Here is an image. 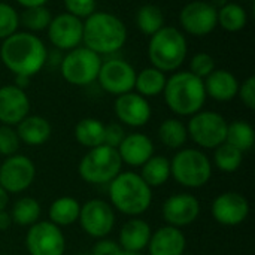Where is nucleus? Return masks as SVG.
Masks as SVG:
<instances>
[{"mask_svg": "<svg viewBox=\"0 0 255 255\" xmlns=\"http://www.w3.org/2000/svg\"><path fill=\"white\" fill-rule=\"evenodd\" d=\"M158 139L169 149H181L188 140L187 124L179 118H167L158 127Z\"/></svg>", "mask_w": 255, "mask_h": 255, "instance_id": "nucleus-29", "label": "nucleus"}, {"mask_svg": "<svg viewBox=\"0 0 255 255\" xmlns=\"http://www.w3.org/2000/svg\"><path fill=\"white\" fill-rule=\"evenodd\" d=\"M75 139L79 145L91 149L103 145L105 124L96 118H82L75 126Z\"/></svg>", "mask_w": 255, "mask_h": 255, "instance_id": "nucleus-28", "label": "nucleus"}, {"mask_svg": "<svg viewBox=\"0 0 255 255\" xmlns=\"http://www.w3.org/2000/svg\"><path fill=\"white\" fill-rule=\"evenodd\" d=\"M212 218L226 227H236L245 223L250 215V202L236 191H226L217 196L211 205Z\"/></svg>", "mask_w": 255, "mask_h": 255, "instance_id": "nucleus-16", "label": "nucleus"}, {"mask_svg": "<svg viewBox=\"0 0 255 255\" xmlns=\"http://www.w3.org/2000/svg\"><path fill=\"white\" fill-rule=\"evenodd\" d=\"M64 7L67 13L78 16L79 19L88 18L96 12L97 1L96 0H64Z\"/></svg>", "mask_w": 255, "mask_h": 255, "instance_id": "nucleus-39", "label": "nucleus"}, {"mask_svg": "<svg viewBox=\"0 0 255 255\" xmlns=\"http://www.w3.org/2000/svg\"><path fill=\"white\" fill-rule=\"evenodd\" d=\"M25 248L30 255H64L66 238L51 221H37L28 227Z\"/></svg>", "mask_w": 255, "mask_h": 255, "instance_id": "nucleus-12", "label": "nucleus"}, {"mask_svg": "<svg viewBox=\"0 0 255 255\" xmlns=\"http://www.w3.org/2000/svg\"><path fill=\"white\" fill-rule=\"evenodd\" d=\"M206 96L217 102H230L238 96L239 81L238 78L226 70V69H215L209 76L203 79Z\"/></svg>", "mask_w": 255, "mask_h": 255, "instance_id": "nucleus-23", "label": "nucleus"}, {"mask_svg": "<svg viewBox=\"0 0 255 255\" xmlns=\"http://www.w3.org/2000/svg\"><path fill=\"white\" fill-rule=\"evenodd\" d=\"M167 108L178 117H191L200 112L206 102L203 79L190 70H176L166 79L163 90Z\"/></svg>", "mask_w": 255, "mask_h": 255, "instance_id": "nucleus-2", "label": "nucleus"}, {"mask_svg": "<svg viewBox=\"0 0 255 255\" xmlns=\"http://www.w3.org/2000/svg\"><path fill=\"white\" fill-rule=\"evenodd\" d=\"M229 123L214 111H200L190 117L187 124L188 137L203 149H215L226 142Z\"/></svg>", "mask_w": 255, "mask_h": 255, "instance_id": "nucleus-9", "label": "nucleus"}, {"mask_svg": "<svg viewBox=\"0 0 255 255\" xmlns=\"http://www.w3.org/2000/svg\"><path fill=\"white\" fill-rule=\"evenodd\" d=\"M170 178L181 187L202 188L212 178V161L196 148H181L170 160Z\"/></svg>", "mask_w": 255, "mask_h": 255, "instance_id": "nucleus-6", "label": "nucleus"}, {"mask_svg": "<svg viewBox=\"0 0 255 255\" xmlns=\"http://www.w3.org/2000/svg\"><path fill=\"white\" fill-rule=\"evenodd\" d=\"M97 81L103 91L118 97L134 90L136 70L123 58H111L102 61Z\"/></svg>", "mask_w": 255, "mask_h": 255, "instance_id": "nucleus-13", "label": "nucleus"}, {"mask_svg": "<svg viewBox=\"0 0 255 255\" xmlns=\"http://www.w3.org/2000/svg\"><path fill=\"white\" fill-rule=\"evenodd\" d=\"M12 224V218L9 215V212L6 211H0V232H6Z\"/></svg>", "mask_w": 255, "mask_h": 255, "instance_id": "nucleus-43", "label": "nucleus"}, {"mask_svg": "<svg viewBox=\"0 0 255 255\" xmlns=\"http://www.w3.org/2000/svg\"><path fill=\"white\" fill-rule=\"evenodd\" d=\"M117 151L123 164L140 167L154 155V142L143 133H130L126 134Z\"/></svg>", "mask_w": 255, "mask_h": 255, "instance_id": "nucleus-20", "label": "nucleus"}, {"mask_svg": "<svg viewBox=\"0 0 255 255\" xmlns=\"http://www.w3.org/2000/svg\"><path fill=\"white\" fill-rule=\"evenodd\" d=\"M52 19L51 10L46 6L25 7L19 15V24H22L28 33H37L46 30Z\"/></svg>", "mask_w": 255, "mask_h": 255, "instance_id": "nucleus-35", "label": "nucleus"}, {"mask_svg": "<svg viewBox=\"0 0 255 255\" xmlns=\"http://www.w3.org/2000/svg\"><path fill=\"white\" fill-rule=\"evenodd\" d=\"M121 255H142V253H130V251H123Z\"/></svg>", "mask_w": 255, "mask_h": 255, "instance_id": "nucleus-47", "label": "nucleus"}, {"mask_svg": "<svg viewBox=\"0 0 255 255\" xmlns=\"http://www.w3.org/2000/svg\"><path fill=\"white\" fill-rule=\"evenodd\" d=\"M42 214V208L40 203L33 199V197H19L13 205L12 209L9 212L12 223H15L19 227H30L33 224H36L40 218Z\"/></svg>", "mask_w": 255, "mask_h": 255, "instance_id": "nucleus-30", "label": "nucleus"}, {"mask_svg": "<svg viewBox=\"0 0 255 255\" xmlns=\"http://www.w3.org/2000/svg\"><path fill=\"white\" fill-rule=\"evenodd\" d=\"M126 137V130L123 124L120 123H109L105 124V137H103V145H108L111 148H118L123 139Z\"/></svg>", "mask_w": 255, "mask_h": 255, "instance_id": "nucleus-40", "label": "nucleus"}, {"mask_svg": "<svg viewBox=\"0 0 255 255\" xmlns=\"http://www.w3.org/2000/svg\"><path fill=\"white\" fill-rule=\"evenodd\" d=\"M0 60L13 75L31 78L46 64L48 51L34 33L16 31L1 42Z\"/></svg>", "mask_w": 255, "mask_h": 255, "instance_id": "nucleus-1", "label": "nucleus"}, {"mask_svg": "<svg viewBox=\"0 0 255 255\" xmlns=\"http://www.w3.org/2000/svg\"><path fill=\"white\" fill-rule=\"evenodd\" d=\"M146 248L149 255H184L187 238L181 229L166 224L151 233Z\"/></svg>", "mask_w": 255, "mask_h": 255, "instance_id": "nucleus-21", "label": "nucleus"}, {"mask_svg": "<svg viewBox=\"0 0 255 255\" xmlns=\"http://www.w3.org/2000/svg\"><path fill=\"white\" fill-rule=\"evenodd\" d=\"M214 166L224 172V173H233L236 172L244 161V152L238 148L232 146L230 143L224 142L220 146L214 149Z\"/></svg>", "mask_w": 255, "mask_h": 255, "instance_id": "nucleus-34", "label": "nucleus"}, {"mask_svg": "<svg viewBox=\"0 0 255 255\" xmlns=\"http://www.w3.org/2000/svg\"><path fill=\"white\" fill-rule=\"evenodd\" d=\"M151 233H152L151 226L145 220L134 217L123 224V227L118 233L117 242L123 251L142 253L148 247Z\"/></svg>", "mask_w": 255, "mask_h": 255, "instance_id": "nucleus-22", "label": "nucleus"}, {"mask_svg": "<svg viewBox=\"0 0 255 255\" xmlns=\"http://www.w3.org/2000/svg\"><path fill=\"white\" fill-rule=\"evenodd\" d=\"M48 0H16L18 4L25 7H36V6H45Z\"/></svg>", "mask_w": 255, "mask_h": 255, "instance_id": "nucleus-44", "label": "nucleus"}, {"mask_svg": "<svg viewBox=\"0 0 255 255\" xmlns=\"http://www.w3.org/2000/svg\"><path fill=\"white\" fill-rule=\"evenodd\" d=\"M78 172L84 182L103 185L109 184L123 172V161L115 148L100 145L88 149L79 161Z\"/></svg>", "mask_w": 255, "mask_h": 255, "instance_id": "nucleus-7", "label": "nucleus"}, {"mask_svg": "<svg viewBox=\"0 0 255 255\" xmlns=\"http://www.w3.org/2000/svg\"><path fill=\"white\" fill-rule=\"evenodd\" d=\"M46 31L48 39L55 48L61 51H70L82 43L84 21L72 13L63 12L57 16H52Z\"/></svg>", "mask_w": 255, "mask_h": 255, "instance_id": "nucleus-17", "label": "nucleus"}, {"mask_svg": "<svg viewBox=\"0 0 255 255\" xmlns=\"http://www.w3.org/2000/svg\"><path fill=\"white\" fill-rule=\"evenodd\" d=\"M36 178L34 163L22 154L6 157L0 164V187L7 194H19L28 190Z\"/></svg>", "mask_w": 255, "mask_h": 255, "instance_id": "nucleus-11", "label": "nucleus"}, {"mask_svg": "<svg viewBox=\"0 0 255 255\" xmlns=\"http://www.w3.org/2000/svg\"><path fill=\"white\" fill-rule=\"evenodd\" d=\"M200 202L190 193H176L169 196L161 206V217L167 226L182 229L196 223L200 215Z\"/></svg>", "mask_w": 255, "mask_h": 255, "instance_id": "nucleus-15", "label": "nucleus"}, {"mask_svg": "<svg viewBox=\"0 0 255 255\" xmlns=\"http://www.w3.org/2000/svg\"><path fill=\"white\" fill-rule=\"evenodd\" d=\"M81 255H90V254H81Z\"/></svg>", "mask_w": 255, "mask_h": 255, "instance_id": "nucleus-48", "label": "nucleus"}, {"mask_svg": "<svg viewBox=\"0 0 255 255\" xmlns=\"http://www.w3.org/2000/svg\"><path fill=\"white\" fill-rule=\"evenodd\" d=\"M102 57L87 46H76L63 57L60 70L66 82L75 87H87L97 81Z\"/></svg>", "mask_w": 255, "mask_h": 255, "instance_id": "nucleus-8", "label": "nucleus"}, {"mask_svg": "<svg viewBox=\"0 0 255 255\" xmlns=\"http://www.w3.org/2000/svg\"><path fill=\"white\" fill-rule=\"evenodd\" d=\"M179 24L191 36H208L218 25V9L208 1H190L179 12Z\"/></svg>", "mask_w": 255, "mask_h": 255, "instance_id": "nucleus-14", "label": "nucleus"}, {"mask_svg": "<svg viewBox=\"0 0 255 255\" xmlns=\"http://www.w3.org/2000/svg\"><path fill=\"white\" fill-rule=\"evenodd\" d=\"M248 22V15L244 6L239 3L227 1L218 7V25H221L226 31L236 33L245 28Z\"/></svg>", "mask_w": 255, "mask_h": 255, "instance_id": "nucleus-31", "label": "nucleus"}, {"mask_svg": "<svg viewBox=\"0 0 255 255\" xmlns=\"http://www.w3.org/2000/svg\"><path fill=\"white\" fill-rule=\"evenodd\" d=\"M16 134L19 140L28 146H39L49 140L52 134L51 123L40 115H27L16 124Z\"/></svg>", "mask_w": 255, "mask_h": 255, "instance_id": "nucleus-24", "label": "nucleus"}, {"mask_svg": "<svg viewBox=\"0 0 255 255\" xmlns=\"http://www.w3.org/2000/svg\"><path fill=\"white\" fill-rule=\"evenodd\" d=\"M139 175L149 188H158L170 179V160L164 155H152L140 166Z\"/></svg>", "mask_w": 255, "mask_h": 255, "instance_id": "nucleus-26", "label": "nucleus"}, {"mask_svg": "<svg viewBox=\"0 0 255 255\" xmlns=\"http://www.w3.org/2000/svg\"><path fill=\"white\" fill-rule=\"evenodd\" d=\"M30 112V99L25 90L16 85L0 87V123L4 126H16Z\"/></svg>", "mask_w": 255, "mask_h": 255, "instance_id": "nucleus-19", "label": "nucleus"}, {"mask_svg": "<svg viewBox=\"0 0 255 255\" xmlns=\"http://www.w3.org/2000/svg\"><path fill=\"white\" fill-rule=\"evenodd\" d=\"M166 73L155 69V67H145L139 73H136L134 90L137 94L143 96L145 99L157 97L163 93L166 85Z\"/></svg>", "mask_w": 255, "mask_h": 255, "instance_id": "nucleus-27", "label": "nucleus"}, {"mask_svg": "<svg viewBox=\"0 0 255 255\" xmlns=\"http://www.w3.org/2000/svg\"><path fill=\"white\" fill-rule=\"evenodd\" d=\"M121 253L123 250L117 241L103 238V239H97L90 255H121Z\"/></svg>", "mask_w": 255, "mask_h": 255, "instance_id": "nucleus-42", "label": "nucleus"}, {"mask_svg": "<svg viewBox=\"0 0 255 255\" xmlns=\"http://www.w3.org/2000/svg\"><path fill=\"white\" fill-rule=\"evenodd\" d=\"M215 60L208 52H197L190 60V72L200 79H205L215 70Z\"/></svg>", "mask_w": 255, "mask_h": 255, "instance_id": "nucleus-38", "label": "nucleus"}, {"mask_svg": "<svg viewBox=\"0 0 255 255\" xmlns=\"http://www.w3.org/2000/svg\"><path fill=\"white\" fill-rule=\"evenodd\" d=\"M6 255H13V254H6Z\"/></svg>", "mask_w": 255, "mask_h": 255, "instance_id": "nucleus-49", "label": "nucleus"}, {"mask_svg": "<svg viewBox=\"0 0 255 255\" xmlns=\"http://www.w3.org/2000/svg\"><path fill=\"white\" fill-rule=\"evenodd\" d=\"M108 193L111 206L118 212L134 218L145 214L152 203V188H149L139 173L121 172L109 184Z\"/></svg>", "mask_w": 255, "mask_h": 255, "instance_id": "nucleus-4", "label": "nucleus"}, {"mask_svg": "<svg viewBox=\"0 0 255 255\" xmlns=\"http://www.w3.org/2000/svg\"><path fill=\"white\" fill-rule=\"evenodd\" d=\"M136 25L145 36H152L161 27H164V13L160 6L148 3L137 9Z\"/></svg>", "mask_w": 255, "mask_h": 255, "instance_id": "nucleus-33", "label": "nucleus"}, {"mask_svg": "<svg viewBox=\"0 0 255 255\" xmlns=\"http://www.w3.org/2000/svg\"><path fill=\"white\" fill-rule=\"evenodd\" d=\"M82 42L100 57L114 54L126 45L127 27L117 15L96 10L84 21Z\"/></svg>", "mask_w": 255, "mask_h": 255, "instance_id": "nucleus-3", "label": "nucleus"}, {"mask_svg": "<svg viewBox=\"0 0 255 255\" xmlns=\"http://www.w3.org/2000/svg\"><path fill=\"white\" fill-rule=\"evenodd\" d=\"M188 45L184 33L170 25L161 27L149 39L148 57L152 67L161 72H176L185 61Z\"/></svg>", "mask_w": 255, "mask_h": 255, "instance_id": "nucleus-5", "label": "nucleus"}, {"mask_svg": "<svg viewBox=\"0 0 255 255\" xmlns=\"http://www.w3.org/2000/svg\"><path fill=\"white\" fill-rule=\"evenodd\" d=\"M19 27V13L9 3L0 1V40L16 33Z\"/></svg>", "mask_w": 255, "mask_h": 255, "instance_id": "nucleus-36", "label": "nucleus"}, {"mask_svg": "<svg viewBox=\"0 0 255 255\" xmlns=\"http://www.w3.org/2000/svg\"><path fill=\"white\" fill-rule=\"evenodd\" d=\"M114 109H115V115L120 124H124L133 128L146 126L152 115V109H151L148 99L137 94L136 91H130V93L118 96L115 100Z\"/></svg>", "mask_w": 255, "mask_h": 255, "instance_id": "nucleus-18", "label": "nucleus"}, {"mask_svg": "<svg viewBox=\"0 0 255 255\" xmlns=\"http://www.w3.org/2000/svg\"><path fill=\"white\" fill-rule=\"evenodd\" d=\"M238 96L248 109H255V76H250L244 84H239Z\"/></svg>", "mask_w": 255, "mask_h": 255, "instance_id": "nucleus-41", "label": "nucleus"}, {"mask_svg": "<svg viewBox=\"0 0 255 255\" xmlns=\"http://www.w3.org/2000/svg\"><path fill=\"white\" fill-rule=\"evenodd\" d=\"M19 137L16 134V130L12 126H0V155L10 157L18 154L19 149Z\"/></svg>", "mask_w": 255, "mask_h": 255, "instance_id": "nucleus-37", "label": "nucleus"}, {"mask_svg": "<svg viewBox=\"0 0 255 255\" xmlns=\"http://www.w3.org/2000/svg\"><path fill=\"white\" fill-rule=\"evenodd\" d=\"M226 142L232 146L238 148L242 152L250 151L254 146L255 131L253 126L244 120H238L233 123H229L227 126V134Z\"/></svg>", "mask_w": 255, "mask_h": 255, "instance_id": "nucleus-32", "label": "nucleus"}, {"mask_svg": "<svg viewBox=\"0 0 255 255\" xmlns=\"http://www.w3.org/2000/svg\"><path fill=\"white\" fill-rule=\"evenodd\" d=\"M78 221L85 235L94 239H103L115 227V211L111 203L102 199H91L81 205Z\"/></svg>", "mask_w": 255, "mask_h": 255, "instance_id": "nucleus-10", "label": "nucleus"}, {"mask_svg": "<svg viewBox=\"0 0 255 255\" xmlns=\"http://www.w3.org/2000/svg\"><path fill=\"white\" fill-rule=\"evenodd\" d=\"M9 205V194L0 187V211H6Z\"/></svg>", "mask_w": 255, "mask_h": 255, "instance_id": "nucleus-46", "label": "nucleus"}, {"mask_svg": "<svg viewBox=\"0 0 255 255\" xmlns=\"http://www.w3.org/2000/svg\"><path fill=\"white\" fill-rule=\"evenodd\" d=\"M79 211H81V203L70 196H63L55 199L49 209H48V217L52 224L57 227H69L75 224L79 218Z\"/></svg>", "mask_w": 255, "mask_h": 255, "instance_id": "nucleus-25", "label": "nucleus"}, {"mask_svg": "<svg viewBox=\"0 0 255 255\" xmlns=\"http://www.w3.org/2000/svg\"><path fill=\"white\" fill-rule=\"evenodd\" d=\"M30 84V78L28 76H22V75H15V84L13 85H16L18 88H21V90H25V87Z\"/></svg>", "mask_w": 255, "mask_h": 255, "instance_id": "nucleus-45", "label": "nucleus"}]
</instances>
